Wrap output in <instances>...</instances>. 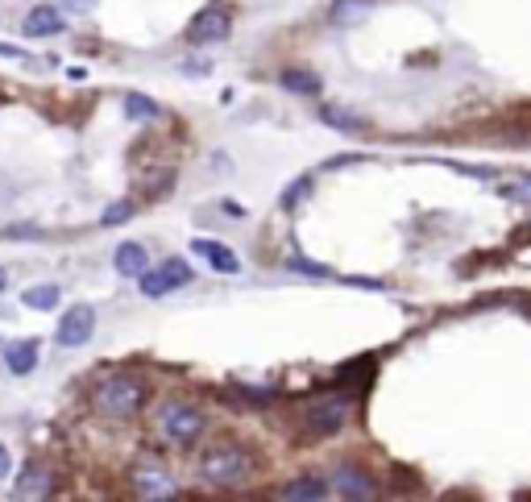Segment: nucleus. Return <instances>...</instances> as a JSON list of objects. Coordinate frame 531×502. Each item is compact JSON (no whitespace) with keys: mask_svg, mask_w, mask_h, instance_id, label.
<instances>
[{"mask_svg":"<svg viewBox=\"0 0 531 502\" xmlns=\"http://www.w3.org/2000/svg\"><path fill=\"white\" fill-rule=\"evenodd\" d=\"M278 87H283V92H295V95H315L320 92V75L307 67H283L278 71Z\"/></svg>","mask_w":531,"mask_h":502,"instance_id":"nucleus-15","label":"nucleus"},{"mask_svg":"<svg viewBox=\"0 0 531 502\" xmlns=\"http://www.w3.org/2000/svg\"><path fill=\"white\" fill-rule=\"evenodd\" d=\"M58 299H63V291H58L55 283H38V286H29L26 295H21V303L34 308V312H55Z\"/></svg>","mask_w":531,"mask_h":502,"instance_id":"nucleus-18","label":"nucleus"},{"mask_svg":"<svg viewBox=\"0 0 531 502\" xmlns=\"http://www.w3.org/2000/svg\"><path fill=\"white\" fill-rule=\"evenodd\" d=\"M4 286H9V274L0 270V295H4Z\"/></svg>","mask_w":531,"mask_h":502,"instance_id":"nucleus-28","label":"nucleus"},{"mask_svg":"<svg viewBox=\"0 0 531 502\" xmlns=\"http://www.w3.org/2000/svg\"><path fill=\"white\" fill-rule=\"evenodd\" d=\"M137 283H141V295L146 299H163L171 291H183L191 283V266L183 258H166L163 266H146V270L137 274Z\"/></svg>","mask_w":531,"mask_h":502,"instance_id":"nucleus-5","label":"nucleus"},{"mask_svg":"<svg viewBox=\"0 0 531 502\" xmlns=\"http://www.w3.org/2000/svg\"><path fill=\"white\" fill-rule=\"evenodd\" d=\"M55 490V474L42 469V465H26L17 474V486H13V498H46Z\"/></svg>","mask_w":531,"mask_h":502,"instance_id":"nucleus-11","label":"nucleus"},{"mask_svg":"<svg viewBox=\"0 0 531 502\" xmlns=\"http://www.w3.org/2000/svg\"><path fill=\"white\" fill-rule=\"evenodd\" d=\"M232 29V17L229 9H220V4H212V9H204V13L191 17L187 26V42L191 46H208V42H224Z\"/></svg>","mask_w":531,"mask_h":502,"instance_id":"nucleus-8","label":"nucleus"},{"mask_svg":"<svg viewBox=\"0 0 531 502\" xmlns=\"http://www.w3.org/2000/svg\"><path fill=\"white\" fill-rule=\"evenodd\" d=\"M112 266H117V274H125V278H137V274L150 266V258H146V245L121 241V245H117V254H112Z\"/></svg>","mask_w":531,"mask_h":502,"instance_id":"nucleus-14","label":"nucleus"},{"mask_svg":"<svg viewBox=\"0 0 531 502\" xmlns=\"http://www.w3.org/2000/svg\"><path fill=\"white\" fill-rule=\"evenodd\" d=\"M0 477H9V448L0 445Z\"/></svg>","mask_w":531,"mask_h":502,"instance_id":"nucleus-26","label":"nucleus"},{"mask_svg":"<svg viewBox=\"0 0 531 502\" xmlns=\"http://www.w3.org/2000/svg\"><path fill=\"white\" fill-rule=\"evenodd\" d=\"M154 432L163 436L171 448H191L208 432V420H204V411L183 403V399H163L154 407Z\"/></svg>","mask_w":531,"mask_h":502,"instance_id":"nucleus-1","label":"nucleus"},{"mask_svg":"<svg viewBox=\"0 0 531 502\" xmlns=\"http://www.w3.org/2000/svg\"><path fill=\"white\" fill-rule=\"evenodd\" d=\"M328 494V486L320 482V477H300V482H291V486L283 490V498H324Z\"/></svg>","mask_w":531,"mask_h":502,"instance_id":"nucleus-20","label":"nucleus"},{"mask_svg":"<svg viewBox=\"0 0 531 502\" xmlns=\"http://www.w3.org/2000/svg\"><path fill=\"white\" fill-rule=\"evenodd\" d=\"M369 13H374V0H337L328 9V21L332 26H361Z\"/></svg>","mask_w":531,"mask_h":502,"instance_id":"nucleus-16","label":"nucleus"},{"mask_svg":"<svg viewBox=\"0 0 531 502\" xmlns=\"http://www.w3.org/2000/svg\"><path fill=\"white\" fill-rule=\"evenodd\" d=\"M0 55H4V58H29L21 46H9V42H0Z\"/></svg>","mask_w":531,"mask_h":502,"instance_id":"nucleus-25","label":"nucleus"},{"mask_svg":"<svg viewBox=\"0 0 531 502\" xmlns=\"http://www.w3.org/2000/svg\"><path fill=\"white\" fill-rule=\"evenodd\" d=\"M286 266H295V270H303V274H320L324 278V266H312V262H303V258H286Z\"/></svg>","mask_w":531,"mask_h":502,"instance_id":"nucleus-24","label":"nucleus"},{"mask_svg":"<svg viewBox=\"0 0 531 502\" xmlns=\"http://www.w3.org/2000/svg\"><path fill=\"white\" fill-rule=\"evenodd\" d=\"M158 104H154L150 95H141V92H129L125 95V117H129V121H154V117H158Z\"/></svg>","mask_w":531,"mask_h":502,"instance_id":"nucleus-19","label":"nucleus"},{"mask_svg":"<svg viewBox=\"0 0 531 502\" xmlns=\"http://www.w3.org/2000/svg\"><path fill=\"white\" fill-rule=\"evenodd\" d=\"M63 13L50 9V4H38V9H29L26 21H21V34L26 38H50V34H63Z\"/></svg>","mask_w":531,"mask_h":502,"instance_id":"nucleus-12","label":"nucleus"},{"mask_svg":"<svg viewBox=\"0 0 531 502\" xmlns=\"http://www.w3.org/2000/svg\"><path fill=\"white\" fill-rule=\"evenodd\" d=\"M92 332H95V312L87 308V303H75V308H67L63 320H58L55 340L63 345V349H80V345L92 340Z\"/></svg>","mask_w":531,"mask_h":502,"instance_id":"nucleus-7","label":"nucleus"},{"mask_svg":"<svg viewBox=\"0 0 531 502\" xmlns=\"http://www.w3.org/2000/svg\"><path fill=\"white\" fill-rule=\"evenodd\" d=\"M141 399H146V386L129 374H112V378H100L92 386V407L104 420H133Z\"/></svg>","mask_w":531,"mask_h":502,"instance_id":"nucleus-2","label":"nucleus"},{"mask_svg":"<svg viewBox=\"0 0 531 502\" xmlns=\"http://www.w3.org/2000/svg\"><path fill=\"white\" fill-rule=\"evenodd\" d=\"M191 254H200V258H208V266L220 274H241V258L232 254L224 241H208V237H195L191 241Z\"/></svg>","mask_w":531,"mask_h":502,"instance_id":"nucleus-10","label":"nucleus"},{"mask_svg":"<svg viewBox=\"0 0 531 502\" xmlns=\"http://www.w3.org/2000/svg\"><path fill=\"white\" fill-rule=\"evenodd\" d=\"M129 486H133L137 498H175V494H178L175 477L166 474V469L154 461V457H141V461L133 465V474H129Z\"/></svg>","mask_w":531,"mask_h":502,"instance_id":"nucleus-6","label":"nucleus"},{"mask_svg":"<svg viewBox=\"0 0 531 502\" xmlns=\"http://www.w3.org/2000/svg\"><path fill=\"white\" fill-rule=\"evenodd\" d=\"M332 490H337L341 498H374V494H378V482H374L366 469H357V465H337Z\"/></svg>","mask_w":531,"mask_h":502,"instance_id":"nucleus-9","label":"nucleus"},{"mask_svg":"<svg viewBox=\"0 0 531 502\" xmlns=\"http://www.w3.org/2000/svg\"><path fill=\"white\" fill-rule=\"evenodd\" d=\"M249 474V453L232 440H216L200 453V477L212 486H237Z\"/></svg>","mask_w":531,"mask_h":502,"instance_id":"nucleus-3","label":"nucleus"},{"mask_svg":"<svg viewBox=\"0 0 531 502\" xmlns=\"http://www.w3.org/2000/svg\"><path fill=\"white\" fill-rule=\"evenodd\" d=\"M133 217V204L129 200H121V204H112V208H104V217H100V229H117L121 220H129Z\"/></svg>","mask_w":531,"mask_h":502,"instance_id":"nucleus-21","label":"nucleus"},{"mask_svg":"<svg viewBox=\"0 0 531 502\" xmlns=\"http://www.w3.org/2000/svg\"><path fill=\"white\" fill-rule=\"evenodd\" d=\"M307 187H312V175H300L295 183H286V187H283V208L300 204L303 195H307Z\"/></svg>","mask_w":531,"mask_h":502,"instance_id":"nucleus-22","label":"nucleus"},{"mask_svg":"<svg viewBox=\"0 0 531 502\" xmlns=\"http://www.w3.org/2000/svg\"><path fill=\"white\" fill-rule=\"evenodd\" d=\"M4 366H9V374H17V378L34 374V366H38V340H17V345H4Z\"/></svg>","mask_w":531,"mask_h":502,"instance_id":"nucleus-13","label":"nucleus"},{"mask_svg":"<svg viewBox=\"0 0 531 502\" xmlns=\"http://www.w3.org/2000/svg\"><path fill=\"white\" fill-rule=\"evenodd\" d=\"M67 4H71V9H80V13H83V9H92V0H67Z\"/></svg>","mask_w":531,"mask_h":502,"instance_id":"nucleus-27","label":"nucleus"},{"mask_svg":"<svg viewBox=\"0 0 531 502\" xmlns=\"http://www.w3.org/2000/svg\"><path fill=\"white\" fill-rule=\"evenodd\" d=\"M349 415H353L349 399H345V394H337V391H328V394H315L312 403L303 407L300 423H303V432L312 436V440H328V436L345 432Z\"/></svg>","mask_w":531,"mask_h":502,"instance_id":"nucleus-4","label":"nucleus"},{"mask_svg":"<svg viewBox=\"0 0 531 502\" xmlns=\"http://www.w3.org/2000/svg\"><path fill=\"white\" fill-rule=\"evenodd\" d=\"M320 121H324L328 129H341V133H361V129H366V121H361L357 112L341 109V104H320Z\"/></svg>","mask_w":531,"mask_h":502,"instance_id":"nucleus-17","label":"nucleus"},{"mask_svg":"<svg viewBox=\"0 0 531 502\" xmlns=\"http://www.w3.org/2000/svg\"><path fill=\"white\" fill-rule=\"evenodd\" d=\"M506 195H519V200H531V175H519L511 187H506Z\"/></svg>","mask_w":531,"mask_h":502,"instance_id":"nucleus-23","label":"nucleus"}]
</instances>
